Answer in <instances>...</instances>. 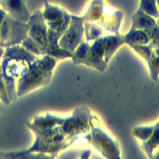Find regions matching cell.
<instances>
[{
    "label": "cell",
    "mask_w": 159,
    "mask_h": 159,
    "mask_svg": "<svg viewBox=\"0 0 159 159\" xmlns=\"http://www.w3.org/2000/svg\"><path fill=\"white\" fill-rule=\"evenodd\" d=\"M71 58L75 64H84L103 71L107 67V61L102 37L97 39L92 46H89L87 43H81L72 53Z\"/></svg>",
    "instance_id": "cell-3"
},
{
    "label": "cell",
    "mask_w": 159,
    "mask_h": 159,
    "mask_svg": "<svg viewBox=\"0 0 159 159\" xmlns=\"http://www.w3.org/2000/svg\"><path fill=\"white\" fill-rule=\"evenodd\" d=\"M156 2H157V4H158V6L159 8V0H156Z\"/></svg>",
    "instance_id": "cell-22"
},
{
    "label": "cell",
    "mask_w": 159,
    "mask_h": 159,
    "mask_svg": "<svg viewBox=\"0 0 159 159\" xmlns=\"http://www.w3.org/2000/svg\"><path fill=\"white\" fill-rule=\"evenodd\" d=\"M154 130L153 127H136L134 129L133 134L136 138L142 141L143 142L147 141L149 138V137L152 135V132Z\"/></svg>",
    "instance_id": "cell-17"
},
{
    "label": "cell",
    "mask_w": 159,
    "mask_h": 159,
    "mask_svg": "<svg viewBox=\"0 0 159 159\" xmlns=\"http://www.w3.org/2000/svg\"><path fill=\"white\" fill-rule=\"evenodd\" d=\"M91 113L86 108L76 109L68 118L57 117L49 113L37 116L29 127L35 133L36 139L32 147L24 152H18L19 156L26 154H57L72 143L78 135L85 134L90 129Z\"/></svg>",
    "instance_id": "cell-1"
},
{
    "label": "cell",
    "mask_w": 159,
    "mask_h": 159,
    "mask_svg": "<svg viewBox=\"0 0 159 159\" xmlns=\"http://www.w3.org/2000/svg\"><path fill=\"white\" fill-rule=\"evenodd\" d=\"M153 158H159V152H158V153L156 155H155V156H153Z\"/></svg>",
    "instance_id": "cell-21"
},
{
    "label": "cell",
    "mask_w": 159,
    "mask_h": 159,
    "mask_svg": "<svg viewBox=\"0 0 159 159\" xmlns=\"http://www.w3.org/2000/svg\"><path fill=\"white\" fill-rule=\"evenodd\" d=\"M95 122L96 123H94V116H92L90 120V128L92 129V132L86 136L87 141H89L95 148L97 149L106 158H120L117 143L113 141L111 138L102 130L96 117Z\"/></svg>",
    "instance_id": "cell-4"
},
{
    "label": "cell",
    "mask_w": 159,
    "mask_h": 159,
    "mask_svg": "<svg viewBox=\"0 0 159 159\" xmlns=\"http://www.w3.org/2000/svg\"><path fill=\"white\" fill-rule=\"evenodd\" d=\"M0 99L2 101L3 103L6 105H8L10 102L8 97L7 90H6L4 81H3L2 76V73H0Z\"/></svg>",
    "instance_id": "cell-18"
},
{
    "label": "cell",
    "mask_w": 159,
    "mask_h": 159,
    "mask_svg": "<svg viewBox=\"0 0 159 159\" xmlns=\"http://www.w3.org/2000/svg\"><path fill=\"white\" fill-rule=\"evenodd\" d=\"M156 24L157 22L155 21L154 17L151 16L139 9L133 16V24L131 28L144 30Z\"/></svg>",
    "instance_id": "cell-14"
},
{
    "label": "cell",
    "mask_w": 159,
    "mask_h": 159,
    "mask_svg": "<svg viewBox=\"0 0 159 159\" xmlns=\"http://www.w3.org/2000/svg\"><path fill=\"white\" fill-rule=\"evenodd\" d=\"M132 48L148 64L151 77L157 81L159 76V48H152L149 44L131 45Z\"/></svg>",
    "instance_id": "cell-9"
},
{
    "label": "cell",
    "mask_w": 159,
    "mask_h": 159,
    "mask_svg": "<svg viewBox=\"0 0 159 159\" xmlns=\"http://www.w3.org/2000/svg\"><path fill=\"white\" fill-rule=\"evenodd\" d=\"M61 36L55 31L48 29V43L46 50V54L52 56L57 60H63L71 57L72 52L63 49L59 45V39Z\"/></svg>",
    "instance_id": "cell-11"
},
{
    "label": "cell",
    "mask_w": 159,
    "mask_h": 159,
    "mask_svg": "<svg viewBox=\"0 0 159 159\" xmlns=\"http://www.w3.org/2000/svg\"><path fill=\"white\" fill-rule=\"evenodd\" d=\"M157 24H158L159 26V17L158 18V22H157Z\"/></svg>",
    "instance_id": "cell-23"
},
{
    "label": "cell",
    "mask_w": 159,
    "mask_h": 159,
    "mask_svg": "<svg viewBox=\"0 0 159 159\" xmlns=\"http://www.w3.org/2000/svg\"><path fill=\"white\" fill-rule=\"evenodd\" d=\"M6 16V12H5V11L3 10L2 8H0V28H1L2 23V21H3V20H4V18Z\"/></svg>",
    "instance_id": "cell-19"
},
{
    "label": "cell",
    "mask_w": 159,
    "mask_h": 159,
    "mask_svg": "<svg viewBox=\"0 0 159 159\" xmlns=\"http://www.w3.org/2000/svg\"><path fill=\"white\" fill-rule=\"evenodd\" d=\"M3 54H4V50H3V48H2V47H0V58L2 57V56L3 55ZM0 73H2V66L0 65Z\"/></svg>",
    "instance_id": "cell-20"
},
{
    "label": "cell",
    "mask_w": 159,
    "mask_h": 159,
    "mask_svg": "<svg viewBox=\"0 0 159 159\" xmlns=\"http://www.w3.org/2000/svg\"><path fill=\"white\" fill-rule=\"evenodd\" d=\"M158 147H159V122L154 126L152 135L142 144L143 149L150 158H153L154 152Z\"/></svg>",
    "instance_id": "cell-15"
},
{
    "label": "cell",
    "mask_w": 159,
    "mask_h": 159,
    "mask_svg": "<svg viewBox=\"0 0 159 159\" xmlns=\"http://www.w3.org/2000/svg\"><path fill=\"white\" fill-rule=\"evenodd\" d=\"M43 17L49 29L55 31L61 37L68 29L71 21V16L65 10L48 5V3L45 6Z\"/></svg>",
    "instance_id": "cell-8"
},
{
    "label": "cell",
    "mask_w": 159,
    "mask_h": 159,
    "mask_svg": "<svg viewBox=\"0 0 159 159\" xmlns=\"http://www.w3.org/2000/svg\"><path fill=\"white\" fill-rule=\"evenodd\" d=\"M139 9L154 18L159 17V11L157 8L156 0H141Z\"/></svg>",
    "instance_id": "cell-16"
},
{
    "label": "cell",
    "mask_w": 159,
    "mask_h": 159,
    "mask_svg": "<svg viewBox=\"0 0 159 159\" xmlns=\"http://www.w3.org/2000/svg\"><path fill=\"white\" fill-rule=\"evenodd\" d=\"M27 23V35L40 49L41 55H45L48 43V29L43 17V13L40 11L34 12Z\"/></svg>",
    "instance_id": "cell-7"
},
{
    "label": "cell",
    "mask_w": 159,
    "mask_h": 159,
    "mask_svg": "<svg viewBox=\"0 0 159 159\" xmlns=\"http://www.w3.org/2000/svg\"><path fill=\"white\" fill-rule=\"evenodd\" d=\"M125 43L131 45H147L150 43V38L143 30L131 28L130 30L124 36Z\"/></svg>",
    "instance_id": "cell-13"
},
{
    "label": "cell",
    "mask_w": 159,
    "mask_h": 159,
    "mask_svg": "<svg viewBox=\"0 0 159 159\" xmlns=\"http://www.w3.org/2000/svg\"><path fill=\"white\" fill-rule=\"evenodd\" d=\"M102 42H103L104 49H105V60L106 61H109L115 51L124 43V36L117 35H109L102 37Z\"/></svg>",
    "instance_id": "cell-12"
},
{
    "label": "cell",
    "mask_w": 159,
    "mask_h": 159,
    "mask_svg": "<svg viewBox=\"0 0 159 159\" xmlns=\"http://www.w3.org/2000/svg\"><path fill=\"white\" fill-rule=\"evenodd\" d=\"M2 9L10 17L22 23H28L31 15L27 11L24 0H0Z\"/></svg>",
    "instance_id": "cell-10"
},
{
    "label": "cell",
    "mask_w": 159,
    "mask_h": 159,
    "mask_svg": "<svg viewBox=\"0 0 159 159\" xmlns=\"http://www.w3.org/2000/svg\"><path fill=\"white\" fill-rule=\"evenodd\" d=\"M57 59L45 54L29 64L27 71L17 83L16 97H20L39 87L48 85L51 79Z\"/></svg>",
    "instance_id": "cell-2"
},
{
    "label": "cell",
    "mask_w": 159,
    "mask_h": 159,
    "mask_svg": "<svg viewBox=\"0 0 159 159\" xmlns=\"http://www.w3.org/2000/svg\"><path fill=\"white\" fill-rule=\"evenodd\" d=\"M27 23L17 21L6 14L0 28V47L8 48L18 44L27 37Z\"/></svg>",
    "instance_id": "cell-5"
},
{
    "label": "cell",
    "mask_w": 159,
    "mask_h": 159,
    "mask_svg": "<svg viewBox=\"0 0 159 159\" xmlns=\"http://www.w3.org/2000/svg\"><path fill=\"white\" fill-rule=\"evenodd\" d=\"M84 21V17L71 16V21L68 29L59 39V45L61 48L73 53L82 43L85 31L83 26Z\"/></svg>",
    "instance_id": "cell-6"
}]
</instances>
